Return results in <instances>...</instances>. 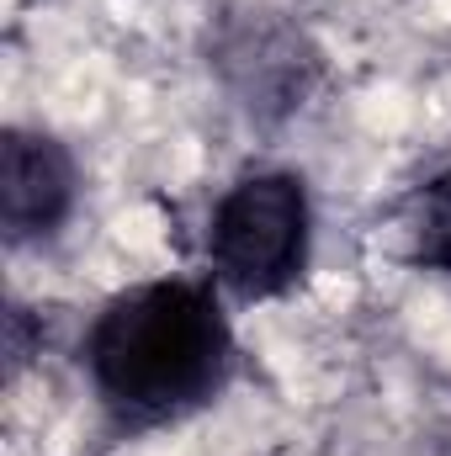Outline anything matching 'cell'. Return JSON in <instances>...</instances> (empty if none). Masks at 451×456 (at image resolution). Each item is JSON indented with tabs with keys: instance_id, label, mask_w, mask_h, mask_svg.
Returning <instances> with one entry per match:
<instances>
[{
	"instance_id": "cell-1",
	"label": "cell",
	"mask_w": 451,
	"mask_h": 456,
	"mask_svg": "<svg viewBox=\"0 0 451 456\" xmlns=\"http://www.w3.org/2000/svg\"><path fill=\"white\" fill-rule=\"evenodd\" d=\"M86 382L117 430H170L234 382L239 340L213 276H149L112 292L80 345Z\"/></svg>"
},
{
	"instance_id": "cell-2",
	"label": "cell",
	"mask_w": 451,
	"mask_h": 456,
	"mask_svg": "<svg viewBox=\"0 0 451 456\" xmlns=\"http://www.w3.org/2000/svg\"><path fill=\"white\" fill-rule=\"evenodd\" d=\"M208 276L234 303H282L314 265V191L298 170H244L208 213Z\"/></svg>"
},
{
	"instance_id": "cell-3",
	"label": "cell",
	"mask_w": 451,
	"mask_h": 456,
	"mask_svg": "<svg viewBox=\"0 0 451 456\" xmlns=\"http://www.w3.org/2000/svg\"><path fill=\"white\" fill-rule=\"evenodd\" d=\"M80 165L48 127H5L0 143V228L11 249L48 244L75 218Z\"/></svg>"
},
{
	"instance_id": "cell-4",
	"label": "cell",
	"mask_w": 451,
	"mask_h": 456,
	"mask_svg": "<svg viewBox=\"0 0 451 456\" xmlns=\"http://www.w3.org/2000/svg\"><path fill=\"white\" fill-rule=\"evenodd\" d=\"M393 233H398V255L430 276H451V154L404 191L398 213H393Z\"/></svg>"
}]
</instances>
